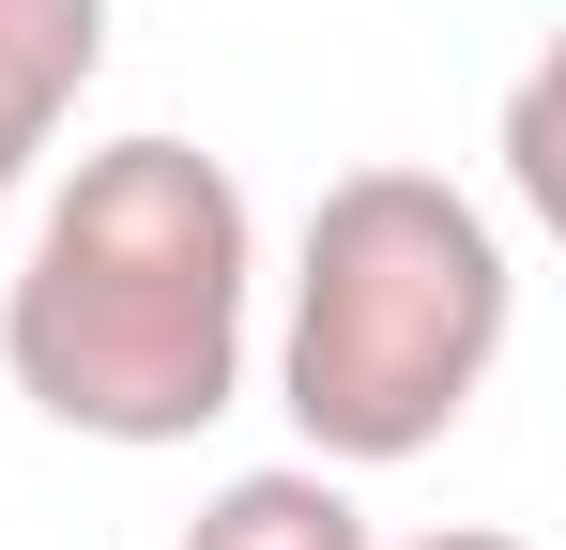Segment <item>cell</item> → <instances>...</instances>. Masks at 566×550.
Returning <instances> with one entry per match:
<instances>
[{
    "mask_svg": "<svg viewBox=\"0 0 566 550\" xmlns=\"http://www.w3.org/2000/svg\"><path fill=\"white\" fill-rule=\"evenodd\" d=\"M398 550H536V536H490V520H444V536H398Z\"/></svg>",
    "mask_w": 566,
    "mask_h": 550,
    "instance_id": "5b68a950",
    "label": "cell"
},
{
    "mask_svg": "<svg viewBox=\"0 0 566 550\" xmlns=\"http://www.w3.org/2000/svg\"><path fill=\"white\" fill-rule=\"evenodd\" d=\"M505 321H521L505 230L444 169H337L291 245V337H276V398L306 458L322 474L429 458L505 367Z\"/></svg>",
    "mask_w": 566,
    "mask_h": 550,
    "instance_id": "7a4b0ae2",
    "label": "cell"
},
{
    "mask_svg": "<svg viewBox=\"0 0 566 550\" xmlns=\"http://www.w3.org/2000/svg\"><path fill=\"white\" fill-rule=\"evenodd\" d=\"M245 290H261L245 183L199 138H107L31 214V261L0 290V367L46 429L154 458L245 398Z\"/></svg>",
    "mask_w": 566,
    "mask_h": 550,
    "instance_id": "6da1fadb",
    "label": "cell"
},
{
    "mask_svg": "<svg viewBox=\"0 0 566 550\" xmlns=\"http://www.w3.org/2000/svg\"><path fill=\"white\" fill-rule=\"evenodd\" d=\"M93 77H107V0H0V199L46 169Z\"/></svg>",
    "mask_w": 566,
    "mask_h": 550,
    "instance_id": "3957f363",
    "label": "cell"
},
{
    "mask_svg": "<svg viewBox=\"0 0 566 550\" xmlns=\"http://www.w3.org/2000/svg\"><path fill=\"white\" fill-rule=\"evenodd\" d=\"M185 550H382V536L353 520V489H337L322 458H276V474H230L185 520Z\"/></svg>",
    "mask_w": 566,
    "mask_h": 550,
    "instance_id": "277c9868",
    "label": "cell"
}]
</instances>
